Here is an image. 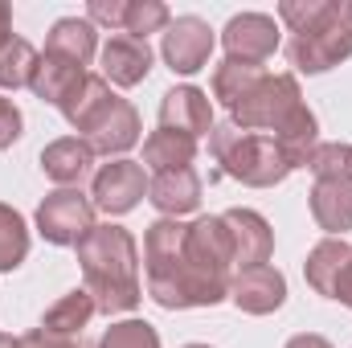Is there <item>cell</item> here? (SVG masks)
<instances>
[{"mask_svg": "<svg viewBox=\"0 0 352 348\" xmlns=\"http://www.w3.org/2000/svg\"><path fill=\"white\" fill-rule=\"evenodd\" d=\"M184 230L176 217H160L148 238H144V262H148V291L160 307L180 312V307H197L192 299V283H188V266H184Z\"/></svg>", "mask_w": 352, "mask_h": 348, "instance_id": "obj_5", "label": "cell"}, {"mask_svg": "<svg viewBox=\"0 0 352 348\" xmlns=\"http://www.w3.org/2000/svg\"><path fill=\"white\" fill-rule=\"evenodd\" d=\"M221 41H226V54H230L234 62H254V66H263L266 58L278 50V25H274V17H266V12H242V17H234V21L226 25Z\"/></svg>", "mask_w": 352, "mask_h": 348, "instance_id": "obj_10", "label": "cell"}, {"mask_svg": "<svg viewBox=\"0 0 352 348\" xmlns=\"http://www.w3.org/2000/svg\"><path fill=\"white\" fill-rule=\"evenodd\" d=\"M209 152H213V160L221 164L226 176H234L242 184H254V188H270V184H278L291 173V164H287L283 148L274 144V135L246 131L234 119H226V123H217L209 131Z\"/></svg>", "mask_w": 352, "mask_h": 348, "instance_id": "obj_4", "label": "cell"}, {"mask_svg": "<svg viewBox=\"0 0 352 348\" xmlns=\"http://www.w3.org/2000/svg\"><path fill=\"white\" fill-rule=\"evenodd\" d=\"M21 140V111L12 98H0V152Z\"/></svg>", "mask_w": 352, "mask_h": 348, "instance_id": "obj_31", "label": "cell"}, {"mask_svg": "<svg viewBox=\"0 0 352 348\" xmlns=\"http://www.w3.org/2000/svg\"><path fill=\"white\" fill-rule=\"evenodd\" d=\"M168 21H173V12H168V4H160V0H127L123 33L135 37V41H148V33L168 29Z\"/></svg>", "mask_w": 352, "mask_h": 348, "instance_id": "obj_26", "label": "cell"}, {"mask_svg": "<svg viewBox=\"0 0 352 348\" xmlns=\"http://www.w3.org/2000/svg\"><path fill=\"white\" fill-rule=\"evenodd\" d=\"M152 70V50L148 41H135L127 33H115L107 45H102V78L115 83V87H135L144 83Z\"/></svg>", "mask_w": 352, "mask_h": 348, "instance_id": "obj_14", "label": "cell"}, {"mask_svg": "<svg viewBox=\"0 0 352 348\" xmlns=\"http://www.w3.org/2000/svg\"><path fill=\"white\" fill-rule=\"evenodd\" d=\"M78 262L82 287L90 291L98 312L119 316L140 303V254L135 238L123 226H94L78 242Z\"/></svg>", "mask_w": 352, "mask_h": 348, "instance_id": "obj_2", "label": "cell"}, {"mask_svg": "<svg viewBox=\"0 0 352 348\" xmlns=\"http://www.w3.org/2000/svg\"><path fill=\"white\" fill-rule=\"evenodd\" d=\"M311 217L332 238L352 230V180H316V188H311Z\"/></svg>", "mask_w": 352, "mask_h": 348, "instance_id": "obj_17", "label": "cell"}, {"mask_svg": "<svg viewBox=\"0 0 352 348\" xmlns=\"http://www.w3.org/2000/svg\"><path fill=\"white\" fill-rule=\"evenodd\" d=\"M123 12H127V0H90L87 21L94 25H111V29H123Z\"/></svg>", "mask_w": 352, "mask_h": 348, "instance_id": "obj_30", "label": "cell"}, {"mask_svg": "<svg viewBox=\"0 0 352 348\" xmlns=\"http://www.w3.org/2000/svg\"><path fill=\"white\" fill-rule=\"evenodd\" d=\"M29 254V230H25V217L0 201V274L4 270H16Z\"/></svg>", "mask_w": 352, "mask_h": 348, "instance_id": "obj_25", "label": "cell"}, {"mask_svg": "<svg viewBox=\"0 0 352 348\" xmlns=\"http://www.w3.org/2000/svg\"><path fill=\"white\" fill-rule=\"evenodd\" d=\"M226 230H230V242H234V266L238 270H250V266H263L274 250V234L266 226L263 213L254 209H226L221 213Z\"/></svg>", "mask_w": 352, "mask_h": 348, "instance_id": "obj_12", "label": "cell"}, {"mask_svg": "<svg viewBox=\"0 0 352 348\" xmlns=\"http://www.w3.org/2000/svg\"><path fill=\"white\" fill-rule=\"evenodd\" d=\"M160 54L173 66V74H197V70H205V62L213 54V29L201 17H176L164 29Z\"/></svg>", "mask_w": 352, "mask_h": 348, "instance_id": "obj_8", "label": "cell"}, {"mask_svg": "<svg viewBox=\"0 0 352 348\" xmlns=\"http://www.w3.org/2000/svg\"><path fill=\"white\" fill-rule=\"evenodd\" d=\"M144 193H148V176H144V168L135 160H111V164H102L94 173V188H90V197H94V205L102 213H127V209L140 205Z\"/></svg>", "mask_w": 352, "mask_h": 348, "instance_id": "obj_9", "label": "cell"}, {"mask_svg": "<svg viewBox=\"0 0 352 348\" xmlns=\"http://www.w3.org/2000/svg\"><path fill=\"white\" fill-rule=\"evenodd\" d=\"M82 66H74V62H66V58H54V54H41L37 58V70H33V83L29 90L41 98V102H54V107H62L66 102V94L82 83Z\"/></svg>", "mask_w": 352, "mask_h": 348, "instance_id": "obj_19", "label": "cell"}, {"mask_svg": "<svg viewBox=\"0 0 352 348\" xmlns=\"http://www.w3.org/2000/svg\"><path fill=\"white\" fill-rule=\"evenodd\" d=\"M98 307H94V299H90L87 287H78V291H70V295H62L45 316H41V328L45 332H54V336H78L82 328L90 324V316H94Z\"/></svg>", "mask_w": 352, "mask_h": 348, "instance_id": "obj_23", "label": "cell"}, {"mask_svg": "<svg viewBox=\"0 0 352 348\" xmlns=\"http://www.w3.org/2000/svg\"><path fill=\"white\" fill-rule=\"evenodd\" d=\"M352 259V246L344 238H324L307 262H303V274H307V283L320 291V295H328L332 299V287H336V279H340V270H344V262Z\"/></svg>", "mask_w": 352, "mask_h": 348, "instance_id": "obj_22", "label": "cell"}, {"mask_svg": "<svg viewBox=\"0 0 352 348\" xmlns=\"http://www.w3.org/2000/svg\"><path fill=\"white\" fill-rule=\"evenodd\" d=\"M230 299H234L242 312H250V316H270V312H278L283 299H287V279H283L270 262L250 266V270H238V274L230 279Z\"/></svg>", "mask_w": 352, "mask_h": 348, "instance_id": "obj_11", "label": "cell"}, {"mask_svg": "<svg viewBox=\"0 0 352 348\" xmlns=\"http://www.w3.org/2000/svg\"><path fill=\"white\" fill-rule=\"evenodd\" d=\"M184 348H209V345H184Z\"/></svg>", "mask_w": 352, "mask_h": 348, "instance_id": "obj_37", "label": "cell"}, {"mask_svg": "<svg viewBox=\"0 0 352 348\" xmlns=\"http://www.w3.org/2000/svg\"><path fill=\"white\" fill-rule=\"evenodd\" d=\"M94 50H98V33H94L90 21H78V17H62L50 29V41H45V54L66 58V62H74L82 70L94 62Z\"/></svg>", "mask_w": 352, "mask_h": 348, "instance_id": "obj_18", "label": "cell"}, {"mask_svg": "<svg viewBox=\"0 0 352 348\" xmlns=\"http://www.w3.org/2000/svg\"><path fill=\"white\" fill-rule=\"evenodd\" d=\"M148 201L164 213V217H180L192 213L201 205V176L192 168H176V173H156L148 184Z\"/></svg>", "mask_w": 352, "mask_h": 348, "instance_id": "obj_15", "label": "cell"}, {"mask_svg": "<svg viewBox=\"0 0 352 348\" xmlns=\"http://www.w3.org/2000/svg\"><path fill=\"white\" fill-rule=\"evenodd\" d=\"M37 230L54 246H78L94 230V201H87L78 188H58L37 205Z\"/></svg>", "mask_w": 352, "mask_h": 348, "instance_id": "obj_7", "label": "cell"}, {"mask_svg": "<svg viewBox=\"0 0 352 348\" xmlns=\"http://www.w3.org/2000/svg\"><path fill=\"white\" fill-rule=\"evenodd\" d=\"M274 144L283 148V156H287L291 168L311 164V156H316V148H320V131H316V115L307 111V102L274 131Z\"/></svg>", "mask_w": 352, "mask_h": 348, "instance_id": "obj_20", "label": "cell"}, {"mask_svg": "<svg viewBox=\"0 0 352 348\" xmlns=\"http://www.w3.org/2000/svg\"><path fill=\"white\" fill-rule=\"evenodd\" d=\"M278 17L291 29L287 58L299 74H324L352 58V0H283Z\"/></svg>", "mask_w": 352, "mask_h": 348, "instance_id": "obj_1", "label": "cell"}, {"mask_svg": "<svg viewBox=\"0 0 352 348\" xmlns=\"http://www.w3.org/2000/svg\"><path fill=\"white\" fill-rule=\"evenodd\" d=\"M287 348H332V345H328L324 336H316V332H303V336H295Z\"/></svg>", "mask_w": 352, "mask_h": 348, "instance_id": "obj_35", "label": "cell"}, {"mask_svg": "<svg viewBox=\"0 0 352 348\" xmlns=\"http://www.w3.org/2000/svg\"><path fill=\"white\" fill-rule=\"evenodd\" d=\"M16 348H82V345H74L70 336H54V332H45V328H33L29 336L16 340Z\"/></svg>", "mask_w": 352, "mask_h": 348, "instance_id": "obj_32", "label": "cell"}, {"mask_svg": "<svg viewBox=\"0 0 352 348\" xmlns=\"http://www.w3.org/2000/svg\"><path fill=\"white\" fill-rule=\"evenodd\" d=\"M307 168L316 180H352V144H320Z\"/></svg>", "mask_w": 352, "mask_h": 348, "instance_id": "obj_28", "label": "cell"}, {"mask_svg": "<svg viewBox=\"0 0 352 348\" xmlns=\"http://www.w3.org/2000/svg\"><path fill=\"white\" fill-rule=\"evenodd\" d=\"M66 123L94 148V156H119L140 144V115L127 98H119L102 74H82V83L58 107Z\"/></svg>", "mask_w": 352, "mask_h": 348, "instance_id": "obj_3", "label": "cell"}, {"mask_svg": "<svg viewBox=\"0 0 352 348\" xmlns=\"http://www.w3.org/2000/svg\"><path fill=\"white\" fill-rule=\"evenodd\" d=\"M303 107V94H299V83L291 74H258L250 87L242 90L234 102H230V119L246 131H266L274 135L295 111Z\"/></svg>", "mask_w": 352, "mask_h": 348, "instance_id": "obj_6", "label": "cell"}, {"mask_svg": "<svg viewBox=\"0 0 352 348\" xmlns=\"http://www.w3.org/2000/svg\"><path fill=\"white\" fill-rule=\"evenodd\" d=\"M332 299H340L344 307H352V259L344 262V270H340V279H336V287H332Z\"/></svg>", "mask_w": 352, "mask_h": 348, "instance_id": "obj_33", "label": "cell"}, {"mask_svg": "<svg viewBox=\"0 0 352 348\" xmlns=\"http://www.w3.org/2000/svg\"><path fill=\"white\" fill-rule=\"evenodd\" d=\"M37 50L25 41V37H12L8 45H0V87L16 90L33 83V70H37Z\"/></svg>", "mask_w": 352, "mask_h": 348, "instance_id": "obj_24", "label": "cell"}, {"mask_svg": "<svg viewBox=\"0 0 352 348\" xmlns=\"http://www.w3.org/2000/svg\"><path fill=\"white\" fill-rule=\"evenodd\" d=\"M0 348H16V340H12V336H4V332H0Z\"/></svg>", "mask_w": 352, "mask_h": 348, "instance_id": "obj_36", "label": "cell"}, {"mask_svg": "<svg viewBox=\"0 0 352 348\" xmlns=\"http://www.w3.org/2000/svg\"><path fill=\"white\" fill-rule=\"evenodd\" d=\"M90 164H94V148H90L87 140H78V135L54 140L41 152V173L50 176L54 184H62V188H74L90 173Z\"/></svg>", "mask_w": 352, "mask_h": 348, "instance_id": "obj_16", "label": "cell"}, {"mask_svg": "<svg viewBox=\"0 0 352 348\" xmlns=\"http://www.w3.org/2000/svg\"><path fill=\"white\" fill-rule=\"evenodd\" d=\"M197 160V140L176 135V131H152L144 140V164L152 173H176V168H192Z\"/></svg>", "mask_w": 352, "mask_h": 348, "instance_id": "obj_21", "label": "cell"}, {"mask_svg": "<svg viewBox=\"0 0 352 348\" xmlns=\"http://www.w3.org/2000/svg\"><path fill=\"white\" fill-rule=\"evenodd\" d=\"M98 348H160V336L144 320H123V324H111L107 328V336H102Z\"/></svg>", "mask_w": 352, "mask_h": 348, "instance_id": "obj_29", "label": "cell"}, {"mask_svg": "<svg viewBox=\"0 0 352 348\" xmlns=\"http://www.w3.org/2000/svg\"><path fill=\"white\" fill-rule=\"evenodd\" d=\"M263 74V66H254V62H234V58H226L221 66H217V74H213V98H221L226 107L242 94V90L250 87L254 78Z\"/></svg>", "mask_w": 352, "mask_h": 348, "instance_id": "obj_27", "label": "cell"}, {"mask_svg": "<svg viewBox=\"0 0 352 348\" xmlns=\"http://www.w3.org/2000/svg\"><path fill=\"white\" fill-rule=\"evenodd\" d=\"M12 41V8L0 0V45H8Z\"/></svg>", "mask_w": 352, "mask_h": 348, "instance_id": "obj_34", "label": "cell"}, {"mask_svg": "<svg viewBox=\"0 0 352 348\" xmlns=\"http://www.w3.org/2000/svg\"><path fill=\"white\" fill-rule=\"evenodd\" d=\"M160 127L176 131V135H188V140H201L213 131V107H209V94L197 87H176L164 94L160 102Z\"/></svg>", "mask_w": 352, "mask_h": 348, "instance_id": "obj_13", "label": "cell"}]
</instances>
